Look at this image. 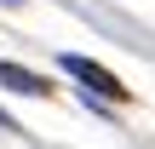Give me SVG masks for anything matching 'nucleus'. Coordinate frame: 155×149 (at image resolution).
<instances>
[{"label":"nucleus","mask_w":155,"mask_h":149,"mask_svg":"<svg viewBox=\"0 0 155 149\" xmlns=\"http://www.w3.org/2000/svg\"><path fill=\"white\" fill-rule=\"evenodd\" d=\"M0 132H6V138H23V126H17V121H12L6 109H0Z\"/></svg>","instance_id":"obj_3"},{"label":"nucleus","mask_w":155,"mask_h":149,"mask_svg":"<svg viewBox=\"0 0 155 149\" xmlns=\"http://www.w3.org/2000/svg\"><path fill=\"white\" fill-rule=\"evenodd\" d=\"M0 86L6 92H23V98H46L52 92V80L35 75V69H23V63H0Z\"/></svg>","instance_id":"obj_2"},{"label":"nucleus","mask_w":155,"mask_h":149,"mask_svg":"<svg viewBox=\"0 0 155 149\" xmlns=\"http://www.w3.org/2000/svg\"><path fill=\"white\" fill-rule=\"evenodd\" d=\"M63 75L69 80H81L86 86V98H104V103H127V86L104 69V63H92V57H81V52H63Z\"/></svg>","instance_id":"obj_1"},{"label":"nucleus","mask_w":155,"mask_h":149,"mask_svg":"<svg viewBox=\"0 0 155 149\" xmlns=\"http://www.w3.org/2000/svg\"><path fill=\"white\" fill-rule=\"evenodd\" d=\"M0 6H23V0H0Z\"/></svg>","instance_id":"obj_4"}]
</instances>
